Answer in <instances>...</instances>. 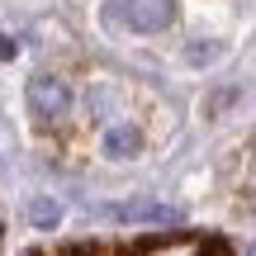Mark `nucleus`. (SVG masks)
<instances>
[{
	"mask_svg": "<svg viewBox=\"0 0 256 256\" xmlns=\"http://www.w3.org/2000/svg\"><path fill=\"white\" fill-rule=\"evenodd\" d=\"M138 256H209V238H194V232H171V238L142 242Z\"/></svg>",
	"mask_w": 256,
	"mask_h": 256,
	"instance_id": "nucleus-3",
	"label": "nucleus"
},
{
	"mask_svg": "<svg viewBox=\"0 0 256 256\" xmlns=\"http://www.w3.org/2000/svg\"><path fill=\"white\" fill-rule=\"evenodd\" d=\"M24 100H28V114H34L38 124H57L66 110H72V90H66V81H62V76H52V72L28 76Z\"/></svg>",
	"mask_w": 256,
	"mask_h": 256,
	"instance_id": "nucleus-2",
	"label": "nucleus"
},
{
	"mask_svg": "<svg viewBox=\"0 0 256 256\" xmlns=\"http://www.w3.org/2000/svg\"><path fill=\"white\" fill-rule=\"evenodd\" d=\"M100 152L110 156V162L138 156V128H128V124H104V133H100Z\"/></svg>",
	"mask_w": 256,
	"mask_h": 256,
	"instance_id": "nucleus-4",
	"label": "nucleus"
},
{
	"mask_svg": "<svg viewBox=\"0 0 256 256\" xmlns=\"http://www.w3.org/2000/svg\"><path fill=\"white\" fill-rule=\"evenodd\" d=\"M66 256H100L95 247H66Z\"/></svg>",
	"mask_w": 256,
	"mask_h": 256,
	"instance_id": "nucleus-6",
	"label": "nucleus"
},
{
	"mask_svg": "<svg viewBox=\"0 0 256 256\" xmlns=\"http://www.w3.org/2000/svg\"><path fill=\"white\" fill-rule=\"evenodd\" d=\"M104 19L133 34H162L176 19V0H104Z\"/></svg>",
	"mask_w": 256,
	"mask_h": 256,
	"instance_id": "nucleus-1",
	"label": "nucleus"
},
{
	"mask_svg": "<svg viewBox=\"0 0 256 256\" xmlns=\"http://www.w3.org/2000/svg\"><path fill=\"white\" fill-rule=\"evenodd\" d=\"M57 218H62V204L57 200H48V194L28 200V223H34V228H57Z\"/></svg>",
	"mask_w": 256,
	"mask_h": 256,
	"instance_id": "nucleus-5",
	"label": "nucleus"
},
{
	"mask_svg": "<svg viewBox=\"0 0 256 256\" xmlns=\"http://www.w3.org/2000/svg\"><path fill=\"white\" fill-rule=\"evenodd\" d=\"M24 256H34V252H24Z\"/></svg>",
	"mask_w": 256,
	"mask_h": 256,
	"instance_id": "nucleus-7",
	"label": "nucleus"
}]
</instances>
